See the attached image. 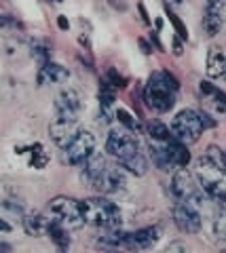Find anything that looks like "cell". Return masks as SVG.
I'll use <instances>...</instances> for the list:
<instances>
[{"label": "cell", "mask_w": 226, "mask_h": 253, "mask_svg": "<svg viewBox=\"0 0 226 253\" xmlns=\"http://www.w3.org/2000/svg\"><path fill=\"white\" fill-rule=\"evenodd\" d=\"M174 221L180 232L186 234H197L203 226V219H201L199 207L190 201H180L174 207Z\"/></svg>", "instance_id": "9c48e42d"}, {"label": "cell", "mask_w": 226, "mask_h": 253, "mask_svg": "<svg viewBox=\"0 0 226 253\" xmlns=\"http://www.w3.org/2000/svg\"><path fill=\"white\" fill-rule=\"evenodd\" d=\"M21 226L28 236H43V234H49L51 219H46L41 213H28V215H23Z\"/></svg>", "instance_id": "d6986e66"}, {"label": "cell", "mask_w": 226, "mask_h": 253, "mask_svg": "<svg viewBox=\"0 0 226 253\" xmlns=\"http://www.w3.org/2000/svg\"><path fill=\"white\" fill-rule=\"evenodd\" d=\"M55 2H61V0H55Z\"/></svg>", "instance_id": "e575fe53"}, {"label": "cell", "mask_w": 226, "mask_h": 253, "mask_svg": "<svg viewBox=\"0 0 226 253\" xmlns=\"http://www.w3.org/2000/svg\"><path fill=\"white\" fill-rule=\"evenodd\" d=\"M167 154H169V161L176 169H182L190 163V154H188V150H186V144L178 141L176 137L171 141H167Z\"/></svg>", "instance_id": "ffe728a7"}, {"label": "cell", "mask_w": 226, "mask_h": 253, "mask_svg": "<svg viewBox=\"0 0 226 253\" xmlns=\"http://www.w3.org/2000/svg\"><path fill=\"white\" fill-rule=\"evenodd\" d=\"M205 158L212 165H216L220 171H224L226 173V152L222 148H218V146H209L207 148V152H205Z\"/></svg>", "instance_id": "4316f807"}, {"label": "cell", "mask_w": 226, "mask_h": 253, "mask_svg": "<svg viewBox=\"0 0 226 253\" xmlns=\"http://www.w3.org/2000/svg\"><path fill=\"white\" fill-rule=\"evenodd\" d=\"M125 186H127L125 173L116 167H106L102 175L93 181L91 188H95L99 194H116V192H121V190H125Z\"/></svg>", "instance_id": "7c38bea8"}, {"label": "cell", "mask_w": 226, "mask_h": 253, "mask_svg": "<svg viewBox=\"0 0 226 253\" xmlns=\"http://www.w3.org/2000/svg\"><path fill=\"white\" fill-rule=\"evenodd\" d=\"M194 175H197L199 186L203 188V192L209 199H214L218 203H226V173L224 171H220L216 165H212L203 156L197 163Z\"/></svg>", "instance_id": "3957f363"}, {"label": "cell", "mask_w": 226, "mask_h": 253, "mask_svg": "<svg viewBox=\"0 0 226 253\" xmlns=\"http://www.w3.org/2000/svg\"><path fill=\"white\" fill-rule=\"evenodd\" d=\"M116 121H119L123 126H127V129H131V131H137V129H139V123H137L136 118L127 112V110H123V108L116 110Z\"/></svg>", "instance_id": "f1b7e54d"}, {"label": "cell", "mask_w": 226, "mask_h": 253, "mask_svg": "<svg viewBox=\"0 0 226 253\" xmlns=\"http://www.w3.org/2000/svg\"><path fill=\"white\" fill-rule=\"evenodd\" d=\"M176 249H178V251H186L184 245H178V243H176V245H169V247H167V251H176Z\"/></svg>", "instance_id": "d6a6232c"}, {"label": "cell", "mask_w": 226, "mask_h": 253, "mask_svg": "<svg viewBox=\"0 0 226 253\" xmlns=\"http://www.w3.org/2000/svg\"><path fill=\"white\" fill-rule=\"evenodd\" d=\"M49 236L51 241L57 245V249L66 251L70 247V236H68V228L64 224H59V221L51 219V226H49Z\"/></svg>", "instance_id": "603a6c76"}, {"label": "cell", "mask_w": 226, "mask_h": 253, "mask_svg": "<svg viewBox=\"0 0 226 253\" xmlns=\"http://www.w3.org/2000/svg\"><path fill=\"white\" fill-rule=\"evenodd\" d=\"M81 110H83V97L76 89L68 86V89H64L57 95V99H55L57 118H72V121H79Z\"/></svg>", "instance_id": "30bf717a"}, {"label": "cell", "mask_w": 226, "mask_h": 253, "mask_svg": "<svg viewBox=\"0 0 226 253\" xmlns=\"http://www.w3.org/2000/svg\"><path fill=\"white\" fill-rule=\"evenodd\" d=\"M49 211L51 217L64 224L68 230H81L85 226V213H83V205L79 201L70 199V196H55L49 203Z\"/></svg>", "instance_id": "277c9868"}, {"label": "cell", "mask_w": 226, "mask_h": 253, "mask_svg": "<svg viewBox=\"0 0 226 253\" xmlns=\"http://www.w3.org/2000/svg\"><path fill=\"white\" fill-rule=\"evenodd\" d=\"M106 83L112 84L114 89H123V86L127 84V78L121 76V74H116V70H110V72L106 74Z\"/></svg>", "instance_id": "f546056e"}, {"label": "cell", "mask_w": 226, "mask_h": 253, "mask_svg": "<svg viewBox=\"0 0 226 253\" xmlns=\"http://www.w3.org/2000/svg\"><path fill=\"white\" fill-rule=\"evenodd\" d=\"M224 19H226V0H207L203 15V28L207 34L216 36L220 32Z\"/></svg>", "instance_id": "4fadbf2b"}, {"label": "cell", "mask_w": 226, "mask_h": 253, "mask_svg": "<svg viewBox=\"0 0 226 253\" xmlns=\"http://www.w3.org/2000/svg\"><path fill=\"white\" fill-rule=\"evenodd\" d=\"M57 26H59L61 30H68V26H70V23L66 21V17H59V19H57Z\"/></svg>", "instance_id": "836d02e7"}, {"label": "cell", "mask_w": 226, "mask_h": 253, "mask_svg": "<svg viewBox=\"0 0 226 253\" xmlns=\"http://www.w3.org/2000/svg\"><path fill=\"white\" fill-rule=\"evenodd\" d=\"M83 213L87 224L97 226V228H119L123 221V213L119 205H114L108 199H87L83 201Z\"/></svg>", "instance_id": "7a4b0ae2"}, {"label": "cell", "mask_w": 226, "mask_h": 253, "mask_svg": "<svg viewBox=\"0 0 226 253\" xmlns=\"http://www.w3.org/2000/svg\"><path fill=\"white\" fill-rule=\"evenodd\" d=\"M23 154H28V165H30V167H34V169H45L46 163H49V152L45 150L43 144L28 146Z\"/></svg>", "instance_id": "7402d4cb"}, {"label": "cell", "mask_w": 226, "mask_h": 253, "mask_svg": "<svg viewBox=\"0 0 226 253\" xmlns=\"http://www.w3.org/2000/svg\"><path fill=\"white\" fill-rule=\"evenodd\" d=\"M148 135L152 141H161V144H167V141L174 139V133H171V126H165L163 123L154 121L148 125Z\"/></svg>", "instance_id": "d4e9b609"}, {"label": "cell", "mask_w": 226, "mask_h": 253, "mask_svg": "<svg viewBox=\"0 0 226 253\" xmlns=\"http://www.w3.org/2000/svg\"><path fill=\"white\" fill-rule=\"evenodd\" d=\"M207 74L212 78H226V53L220 49V46H209Z\"/></svg>", "instance_id": "ac0fdd59"}, {"label": "cell", "mask_w": 226, "mask_h": 253, "mask_svg": "<svg viewBox=\"0 0 226 253\" xmlns=\"http://www.w3.org/2000/svg\"><path fill=\"white\" fill-rule=\"evenodd\" d=\"M157 241H159V228L148 226V228H142V230L129 232L127 239H125V249H136V251L152 249Z\"/></svg>", "instance_id": "5bb4252c"}, {"label": "cell", "mask_w": 226, "mask_h": 253, "mask_svg": "<svg viewBox=\"0 0 226 253\" xmlns=\"http://www.w3.org/2000/svg\"><path fill=\"white\" fill-rule=\"evenodd\" d=\"M212 230H214V236L218 241H226V209H222L220 213H216Z\"/></svg>", "instance_id": "83f0119b"}, {"label": "cell", "mask_w": 226, "mask_h": 253, "mask_svg": "<svg viewBox=\"0 0 226 253\" xmlns=\"http://www.w3.org/2000/svg\"><path fill=\"white\" fill-rule=\"evenodd\" d=\"M79 133H81L79 121H72V118H55L49 126L51 139L55 141V146H59L61 150H66L70 144H72Z\"/></svg>", "instance_id": "8fae6325"}, {"label": "cell", "mask_w": 226, "mask_h": 253, "mask_svg": "<svg viewBox=\"0 0 226 253\" xmlns=\"http://www.w3.org/2000/svg\"><path fill=\"white\" fill-rule=\"evenodd\" d=\"M176 91L178 81L165 70H159L148 78V84L144 89L146 106L154 112H169L176 106Z\"/></svg>", "instance_id": "6da1fadb"}, {"label": "cell", "mask_w": 226, "mask_h": 253, "mask_svg": "<svg viewBox=\"0 0 226 253\" xmlns=\"http://www.w3.org/2000/svg\"><path fill=\"white\" fill-rule=\"evenodd\" d=\"M199 91L203 95V101H207V106L214 110V112H226V93L220 91L218 86H214L212 83L203 81L199 84Z\"/></svg>", "instance_id": "e0dca14e"}, {"label": "cell", "mask_w": 226, "mask_h": 253, "mask_svg": "<svg viewBox=\"0 0 226 253\" xmlns=\"http://www.w3.org/2000/svg\"><path fill=\"white\" fill-rule=\"evenodd\" d=\"M81 177L87 181V184H91L93 186V181H95L99 175L104 173V169L108 167V163H106V156L104 154H99V152H93L87 161H85L83 165H81Z\"/></svg>", "instance_id": "2e32d148"}, {"label": "cell", "mask_w": 226, "mask_h": 253, "mask_svg": "<svg viewBox=\"0 0 226 253\" xmlns=\"http://www.w3.org/2000/svg\"><path fill=\"white\" fill-rule=\"evenodd\" d=\"M167 15H169V21L174 23V28H176V32H178V36L184 38V41H186V38H188V30L184 28V23H182L180 19H178V15H176V13H171L169 9H167Z\"/></svg>", "instance_id": "4dcf8cb0"}, {"label": "cell", "mask_w": 226, "mask_h": 253, "mask_svg": "<svg viewBox=\"0 0 226 253\" xmlns=\"http://www.w3.org/2000/svg\"><path fill=\"white\" fill-rule=\"evenodd\" d=\"M95 146H97V139L91 131H81L76 139L64 150V161L72 167H81V165L87 161V158L95 152Z\"/></svg>", "instance_id": "ba28073f"}, {"label": "cell", "mask_w": 226, "mask_h": 253, "mask_svg": "<svg viewBox=\"0 0 226 253\" xmlns=\"http://www.w3.org/2000/svg\"><path fill=\"white\" fill-rule=\"evenodd\" d=\"M119 163H121L123 169H127L129 173H134V175H144V173L148 171V161H146V156L139 152V150L134 152V154L121 158Z\"/></svg>", "instance_id": "44dd1931"}, {"label": "cell", "mask_w": 226, "mask_h": 253, "mask_svg": "<svg viewBox=\"0 0 226 253\" xmlns=\"http://www.w3.org/2000/svg\"><path fill=\"white\" fill-rule=\"evenodd\" d=\"M70 78V72L55 61H46L38 70V84H61Z\"/></svg>", "instance_id": "9a60e30c"}, {"label": "cell", "mask_w": 226, "mask_h": 253, "mask_svg": "<svg viewBox=\"0 0 226 253\" xmlns=\"http://www.w3.org/2000/svg\"><path fill=\"white\" fill-rule=\"evenodd\" d=\"M171 192L178 201H190L197 207H201V201H203V188L199 186L197 175H192L190 171H186L184 167L178 169L174 173V179H171Z\"/></svg>", "instance_id": "8992f818"}, {"label": "cell", "mask_w": 226, "mask_h": 253, "mask_svg": "<svg viewBox=\"0 0 226 253\" xmlns=\"http://www.w3.org/2000/svg\"><path fill=\"white\" fill-rule=\"evenodd\" d=\"M30 51H32V57L41 63H46L51 61V46L46 41H43V38H34V41H30Z\"/></svg>", "instance_id": "cb8c5ba5"}, {"label": "cell", "mask_w": 226, "mask_h": 253, "mask_svg": "<svg viewBox=\"0 0 226 253\" xmlns=\"http://www.w3.org/2000/svg\"><path fill=\"white\" fill-rule=\"evenodd\" d=\"M108 4L114 6V9H116V11H121V13L127 11V0H108Z\"/></svg>", "instance_id": "1f68e13d"}, {"label": "cell", "mask_w": 226, "mask_h": 253, "mask_svg": "<svg viewBox=\"0 0 226 253\" xmlns=\"http://www.w3.org/2000/svg\"><path fill=\"white\" fill-rule=\"evenodd\" d=\"M137 150H139V141L136 137V133L131 129H127V126H125V129L110 131V135L106 139V152L112 154L114 158H119V161L137 152Z\"/></svg>", "instance_id": "52a82bcc"}, {"label": "cell", "mask_w": 226, "mask_h": 253, "mask_svg": "<svg viewBox=\"0 0 226 253\" xmlns=\"http://www.w3.org/2000/svg\"><path fill=\"white\" fill-rule=\"evenodd\" d=\"M2 217L4 219H23V203L6 196L2 201Z\"/></svg>", "instance_id": "484cf974"}, {"label": "cell", "mask_w": 226, "mask_h": 253, "mask_svg": "<svg viewBox=\"0 0 226 253\" xmlns=\"http://www.w3.org/2000/svg\"><path fill=\"white\" fill-rule=\"evenodd\" d=\"M203 131H205V125H203V118H201V112H194V110H182L171 121V133H174V137L186 146L199 141Z\"/></svg>", "instance_id": "5b68a950"}]
</instances>
